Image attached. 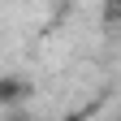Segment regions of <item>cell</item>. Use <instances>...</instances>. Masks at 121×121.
Returning a JSON list of instances; mask_svg holds the SVG:
<instances>
[{
    "mask_svg": "<svg viewBox=\"0 0 121 121\" xmlns=\"http://www.w3.org/2000/svg\"><path fill=\"white\" fill-rule=\"evenodd\" d=\"M26 95H30V82H26V78H17V73L0 78V104H4V108H13V104H22Z\"/></svg>",
    "mask_w": 121,
    "mask_h": 121,
    "instance_id": "obj_1",
    "label": "cell"
},
{
    "mask_svg": "<svg viewBox=\"0 0 121 121\" xmlns=\"http://www.w3.org/2000/svg\"><path fill=\"white\" fill-rule=\"evenodd\" d=\"M65 121H82V112H78V117H65Z\"/></svg>",
    "mask_w": 121,
    "mask_h": 121,
    "instance_id": "obj_2",
    "label": "cell"
}]
</instances>
